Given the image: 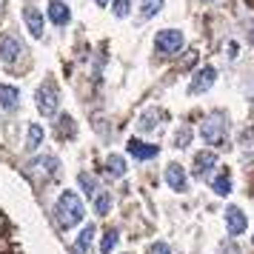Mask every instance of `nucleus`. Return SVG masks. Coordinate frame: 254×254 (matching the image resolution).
Masks as SVG:
<instances>
[{
    "mask_svg": "<svg viewBox=\"0 0 254 254\" xmlns=\"http://www.w3.org/2000/svg\"><path fill=\"white\" fill-rule=\"evenodd\" d=\"M17 103H20V92L14 86H9V83H3L0 86V106L12 112V109H17Z\"/></svg>",
    "mask_w": 254,
    "mask_h": 254,
    "instance_id": "12",
    "label": "nucleus"
},
{
    "mask_svg": "<svg viewBox=\"0 0 254 254\" xmlns=\"http://www.w3.org/2000/svg\"><path fill=\"white\" fill-rule=\"evenodd\" d=\"M43 143V128L40 126H29V134H26V146L29 149H37Z\"/></svg>",
    "mask_w": 254,
    "mask_h": 254,
    "instance_id": "21",
    "label": "nucleus"
},
{
    "mask_svg": "<svg viewBox=\"0 0 254 254\" xmlns=\"http://www.w3.org/2000/svg\"><path fill=\"white\" fill-rule=\"evenodd\" d=\"M49 20H52L55 26H66L71 20L69 6H66V3H60V0H52V3H49Z\"/></svg>",
    "mask_w": 254,
    "mask_h": 254,
    "instance_id": "10",
    "label": "nucleus"
},
{
    "mask_svg": "<svg viewBox=\"0 0 254 254\" xmlns=\"http://www.w3.org/2000/svg\"><path fill=\"white\" fill-rule=\"evenodd\" d=\"M214 80H217V69H214V66H203V69L191 77V83H189V92H191V94H203L206 89H211V86H214Z\"/></svg>",
    "mask_w": 254,
    "mask_h": 254,
    "instance_id": "5",
    "label": "nucleus"
},
{
    "mask_svg": "<svg viewBox=\"0 0 254 254\" xmlns=\"http://www.w3.org/2000/svg\"><path fill=\"white\" fill-rule=\"evenodd\" d=\"M86 214V208H83V200L74 191H63L58 197V206H55V217L63 229H71V226H77Z\"/></svg>",
    "mask_w": 254,
    "mask_h": 254,
    "instance_id": "1",
    "label": "nucleus"
},
{
    "mask_svg": "<svg viewBox=\"0 0 254 254\" xmlns=\"http://www.w3.org/2000/svg\"><path fill=\"white\" fill-rule=\"evenodd\" d=\"M211 189L217 191L220 197H226L231 191V177H229V169H220V174L211 180Z\"/></svg>",
    "mask_w": 254,
    "mask_h": 254,
    "instance_id": "14",
    "label": "nucleus"
},
{
    "mask_svg": "<svg viewBox=\"0 0 254 254\" xmlns=\"http://www.w3.org/2000/svg\"><path fill=\"white\" fill-rule=\"evenodd\" d=\"M149 254H172V249H169V243H151Z\"/></svg>",
    "mask_w": 254,
    "mask_h": 254,
    "instance_id": "26",
    "label": "nucleus"
},
{
    "mask_svg": "<svg viewBox=\"0 0 254 254\" xmlns=\"http://www.w3.org/2000/svg\"><path fill=\"white\" fill-rule=\"evenodd\" d=\"M92 240H94V226H86V229L80 231L77 243H74V254H86L89 246H92Z\"/></svg>",
    "mask_w": 254,
    "mask_h": 254,
    "instance_id": "16",
    "label": "nucleus"
},
{
    "mask_svg": "<svg viewBox=\"0 0 254 254\" xmlns=\"http://www.w3.org/2000/svg\"><path fill=\"white\" fill-rule=\"evenodd\" d=\"M23 20H26V26H29L32 37H43V14L37 12L35 6H26L23 9Z\"/></svg>",
    "mask_w": 254,
    "mask_h": 254,
    "instance_id": "9",
    "label": "nucleus"
},
{
    "mask_svg": "<svg viewBox=\"0 0 254 254\" xmlns=\"http://www.w3.org/2000/svg\"><path fill=\"white\" fill-rule=\"evenodd\" d=\"M243 143H246V146H254V128H249V131H243Z\"/></svg>",
    "mask_w": 254,
    "mask_h": 254,
    "instance_id": "28",
    "label": "nucleus"
},
{
    "mask_svg": "<svg viewBox=\"0 0 254 254\" xmlns=\"http://www.w3.org/2000/svg\"><path fill=\"white\" fill-rule=\"evenodd\" d=\"M249 35H252V40H254V23H252V29H249Z\"/></svg>",
    "mask_w": 254,
    "mask_h": 254,
    "instance_id": "30",
    "label": "nucleus"
},
{
    "mask_svg": "<svg viewBox=\"0 0 254 254\" xmlns=\"http://www.w3.org/2000/svg\"><path fill=\"white\" fill-rule=\"evenodd\" d=\"M94 3H97V6H106V3H109V0H94Z\"/></svg>",
    "mask_w": 254,
    "mask_h": 254,
    "instance_id": "29",
    "label": "nucleus"
},
{
    "mask_svg": "<svg viewBox=\"0 0 254 254\" xmlns=\"http://www.w3.org/2000/svg\"><path fill=\"white\" fill-rule=\"evenodd\" d=\"M77 183L83 186V194H89V197L97 194V183H94V177H92L89 172H80V174H77Z\"/></svg>",
    "mask_w": 254,
    "mask_h": 254,
    "instance_id": "18",
    "label": "nucleus"
},
{
    "mask_svg": "<svg viewBox=\"0 0 254 254\" xmlns=\"http://www.w3.org/2000/svg\"><path fill=\"white\" fill-rule=\"evenodd\" d=\"M166 183L169 189L174 191H186V172L180 163H169V169H166Z\"/></svg>",
    "mask_w": 254,
    "mask_h": 254,
    "instance_id": "8",
    "label": "nucleus"
},
{
    "mask_svg": "<svg viewBox=\"0 0 254 254\" xmlns=\"http://www.w3.org/2000/svg\"><path fill=\"white\" fill-rule=\"evenodd\" d=\"M58 131H60V137H69L71 131H74V123H71V117H69V115L60 117V128H58Z\"/></svg>",
    "mask_w": 254,
    "mask_h": 254,
    "instance_id": "24",
    "label": "nucleus"
},
{
    "mask_svg": "<svg viewBox=\"0 0 254 254\" xmlns=\"http://www.w3.org/2000/svg\"><path fill=\"white\" fill-rule=\"evenodd\" d=\"M252 243H254V237H252Z\"/></svg>",
    "mask_w": 254,
    "mask_h": 254,
    "instance_id": "32",
    "label": "nucleus"
},
{
    "mask_svg": "<svg viewBox=\"0 0 254 254\" xmlns=\"http://www.w3.org/2000/svg\"><path fill=\"white\" fill-rule=\"evenodd\" d=\"M189 137H191V128H183V131L177 134V143H174V146H180V149H186V146H189Z\"/></svg>",
    "mask_w": 254,
    "mask_h": 254,
    "instance_id": "27",
    "label": "nucleus"
},
{
    "mask_svg": "<svg viewBox=\"0 0 254 254\" xmlns=\"http://www.w3.org/2000/svg\"><path fill=\"white\" fill-rule=\"evenodd\" d=\"M214 163H217L214 151H200V154H194V174H206Z\"/></svg>",
    "mask_w": 254,
    "mask_h": 254,
    "instance_id": "13",
    "label": "nucleus"
},
{
    "mask_svg": "<svg viewBox=\"0 0 254 254\" xmlns=\"http://www.w3.org/2000/svg\"><path fill=\"white\" fill-rule=\"evenodd\" d=\"M94 211H97V214H109V211H112V194H109V191L94 194Z\"/></svg>",
    "mask_w": 254,
    "mask_h": 254,
    "instance_id": "17",
    "label": "nucleus"
},
{
    "mask_svg": "<svg viewBox=\"0 0 254 254\" xmlns=\"http://www.w3.org/2000/svg\"><path fill=\"white\" fill-rule=\"evenodd\" d=\"M200 137L211 143V146H220V143H226V120L223 115H211L203 120V126H200Z\"/></svg>",
    "mask_w": 254,
    "mask_h": 254,
    "instance_id": "2",
    "label": "nucleus"
},
{
    "mask_svg": "<svg viewBox=\"0 0 254 254\" xmlns=\"http://www.w3.org/2000/svg\"><path fill=\"white\" fill-rule=\"evenodd\" d=\"M20 52H23V43L14 35L0 37V58H3V63H14V60L20 58Z\"/></svg>",
    "mask_w": 254,
    "mask_h": 254,
    "instance_id": "6",
    "label": "nucleus"
},
{
    "mask_svg": "<svg viewBox=\"0 0 254 254\" xmlns=\"http://www.w3.org/2000/svg\"><path fill=\"white\" fill-rule=\"evenodd\" d=\"M128 151H131L137 160H151V157H157V146H151V143H143V140H137V137L128 140Z\"/></svg>",
    "mask_w": 254,
    "mask_h": 254,
    "instance_id": "11",
    "label": "nucleus"
},
{
    "mask_svg": "<svg viewBox=\"0 0 254 254\" xmlns=\"http://www.w3.org/2000/svg\"><path fill=\"white\" fill-rule=\"evenodd\" d=\"M117 237H120V234H117L115 229H109V231H106V234H103V240H100V254H109V252H112V249L117 246Z\"/></svg>",
    "mask_w": 254,
    "mask_h": 254,
    "instance_id": "20",
    "label": "nucleus"
},
{
    "mask_svg": "<svg viewBox=\"0 0 254 254\" xmlns=\"http://www.w3.org/2000/svg\"><path fill=\"white\" fill-rule=\"evenodd\" d=\"M206 3H211V0H206Z\"/></svg>",
    "mask_w": 254,
    "mask_h": 254,
    "instance_id": "31",
    "label": "nucleus"
},
{
    "mask_svg": "<svg viewBox=\"0 0 254 254\" xmlns=\"http://www.w3.org/2000/svg\"><path fill=\"white\" fill-rule=\"evenodd\" d=\"M154 46H157V52H163V55H177V52L183 49V32H177V29H163V32H157V37H154Z\"/></svg>",
    "mask_w": 254,
    "mask_h": 254,
    "instance_id": "4",
    "label": "nucleus"
},
{
    "mask_svg": "<svg viewBox=\"0 0 254 254\" xmlns=\"http://www.w3.org/2000/svg\"><path fill=\"white\" fill-rule=\"evenodd\" d=\"M126 160H123V154H112L109 160H106V172L112 174V177H123L126 174Z\"/></svg>",
    "mask_w": 254,
    "mask_h": 254,
    "instance_id": "15",
    "label": "nucleus"
},
{
    "mask_svg": "<svg viewBox=\"0 0 254 254\" xmlns=\"http://www.w3.org/2000/svg\"><path fill=\"white\" fill-rule=\"evenodd\" d=\"M226 226H229L231 237H240L243 231L249 229V220H246V214H243L237 206H229L226 208Z\"/></svg>",
    "mask_w": 254,
    "mask_h": 254,
    "instance_id": "7",
    "label": "nucleus"
},
{
    "mask_svg": "<svg viewBox=\"0 0 254 254\" xmlns=\"http://www.w3.org/2000/svg\"><path fill=\"white\" fill-rule=\"evenodd\" d=\"M35 166H40V169H46L49 174H55V172H58V166H60V163H58V157H40V160H37Z\"/></svg>",
    "mask_w": 254,
    "mask_h": 254,
    "instance_id": "23",
    "label": "nucleus"
},
{
    "mask_svg": "<svg viewBox=\"0 0 254 254\" xmlns=\"http://www.w3.org/2000/svg\"><path fill=\"white\" fill-rule=\"evenodd\" d=\"M112 12H115V17H128V12H131V0H115Z\"/></svg>",
    "mask_w": 254,
    "mask_h": 254,
    "instance_id": "22",
    "label": "nucleus"
},
{
    "mask_svg": "<svg viewBox=\"0 0 254 254\" xmlns=\"http://www.w3.org/2000/svg\"><path fill=\"white\" fill-rule=\"evenodd\" d=\"M154 117H157V112H149V115H143L137 126L143 128V131H149V128H154Z\"/></svg>",
    "mask_w": 254,
    "mask_h": 254,
    "instance_id": "25",
    "label": "nucleus"
},
{
    "mask_svg": "<svg viewBox=\"0 0 254 254\" xmlns=\"http://www.w3.org/2000/svg\"><path fill=\"white\" fill-rule=\"evenodd\" d=\"M163 3H166V0H143V6H140V14H143V17H154V14L163 9Z\"/></svg>",
    "mask_w": 254,
    "mask_h": 254,
    "instance_id": "19",
    "label": "nucleus"
},
{
    "mask_svg": "<svg viewBox=\"0 0 254 254\" xmlns=\"http://www.w3.org/2000/svg\"><path fill=\"white\" fill-rule=\"evenodd\" d=\"M35 103L37 109L43 112V115H55L58 112V103H60V97H58V86L52 80H46L40 89H37V97H35Z\"/></svg>",
    "mask_w": 254,
    "mask_h": 254,
    "instance_id": "3",
    "label": "nucleus"
}]
</instances>
